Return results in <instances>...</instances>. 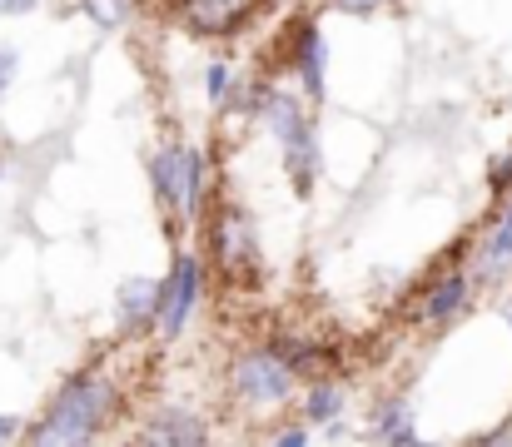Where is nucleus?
Segmentation results:
<instances>
[{"instance_id":"f257e3e1","label":"nucleus","mask_w":512,"mask_h":447,"mask_svg":"<svg viewBox=\"0 0 512 447\" xmlns=\"http://www.w3.org/2000/svg\"><path fill=\"white\" fill-rule=\"evenodd\" d=\"M120 408V388L100 368H80L25 433V447H95Z\"/></svg>"},{"instance_id":"f03ea898","label":"nucleus","mask_w":512,"mask_h":447,"mask_svg":"<svg viewBox=\"0 0 512 447\" xmlns=\"http://www.w3.org/2000/svg\"><path fill=\"white\" fill-rule=\"evenodd\" d=\"M150 189L174 219L194 224L204 209V154H199V145L170 140V145L155 149L150 154Z\"/></svg>"},{"instance_id":"7ed1b4c3","label":"nucleus","mask_w":512,"mask_h":447,"mask_svg":"<svg viewBox=\"0 0 512 447\" xmlns=\"http://www.w3.org/2000/svg\"><path fill=\"white\" fill-rule=\"evenodd\" d=\"M294 388H299V378L289 373V363H284L269 343L239 353L234 368H229V393H234L244 408H254V413L284 408V403L294 398Z\"/></svg>"},{"instance_id":"20e7f679","label":"nucleus","mask_w":512,"mask_h":447,"mask_svg":"<svg viewBox=\"0 0 512 447\" xmlns=\"http://www.w3.org/2000/svg\"><path fill=\"white\" fill-rule=\"evenodd\" d=\"M209 249H214V264L224 269V279H254L259 274V239H254V224H249L244 209L224 204L214 214Z\"/></svg>"},{"instance_id":"39448f33","label":"nucleus","mask_w":512,"mask_h":447,"mask_svg":"<svg viewBox=\"0 0 512 447\" xmlns=\"http://www.w3.org/2000/svg\"><path fill=\"white\" fill-rule=\"evenodd\" d=\"M199 289H204V259L199 254H174L170 279H160V333L165 343H174L199 303Z\"/></svg>"},{"instance_id":"423d86ee","label":"nucleus","mask_w":512,"mask_h":447,"mask_svg":"<svg viewBox=\"0 0 512 447\" xmlns=\"http://www.w3.org/2000/svg\"><path fill=\"white\" fill-rule=\"evenodd\" d=\"M294 70L304 80L309 105H324V95H329V45H324V30L314 20H304L299 35H294Z\"/></svg>"},{"instance_id":"0eeeda50","label":"nucleus","mask_w":512,"mask_h":447,"mask_svg":"<svg viewBox=\"0 0 512 447\" xmlns=\"http://www.w3.org/2000/svg\"><path fill=\"white\" fill-rule=\"evenodd\" d=\"M115 318L125 333H140V328H160V279H125L120 294H115Z\"/></svg>"},{"instance_id":"6e6552de","label":"nucleus","mask_w":512,"mask_h":447,"mask_svg":"<svg viewBox=\"0 0 512 447\" xmlns=\"http://www.w3.org/2000/svg\"><path fill=\"white\" fill-rule=\"evenodd\" d=\"M145 433L155 438V447H209V423L194 408H160V413H150Z\"/></svg>"},{"instance_id":"1a4fd4ad","label":"nucleus","mask_w":512,"mask_h":447,"mask_svg":"<svg viewBox=\"0 0 512 447\" xmlns=\"http://www.w3.org/2000/svg\"><path fill=\"white\" fill-rule=\"evenodd\" d=\"M284 169H289V179H294V194H309L314 189V179H319V130L314 125H304L299 135H289L284 140Z\"/></svg>"},{"instance_id":"9d476101","label":"nucleus","mask_w":512,"mask_h":447,"mask_svg":"<svg viewBox=\"0 0 512 447\" xmlns=\"http://www.w3.org/2000/svg\"><path fill=\"white\" fill-rule=\"evenodd\" d=\"M343 408H348V393L339 378H314L304 393V428H334Z\"/></svg>"},{"instance_id":"9b49d317","label":"nucleus","mask_w":512,"mask_h":447,"mask_svg":"<svg viewBox=\"0 0 512 447\" xmlns=\"http://www.w3.org/2000/svg\"><path fill=\"white\" fill-rule=\"evenodd\" d=\"M463 303H468V274L453 269V274H443V279L423 294V318H428V323H448Z\"/></svg>"},{"instance_id":"f8f14e48","label":"nucleus","mask_w":512,"mask_h":447,"mask_svg":"<svg viewBox=\"0 0 512 447\" xmlns=\"http://www.w3.org/2000/svg\"><path fill=\"white\" fill-rule=\"evenodd\" d=\"M244 15V0H189V20L199 30H234Z\"/></svg>"},{"instance_id":"ddd939ff","label":"nucleus","mask_w":512,"mask_h":447,"mask_svg":"<svg viewBox=\"0 0 512 447\" xmlns=\"http://www.w3.org/2000/svg\"><path fill=\"white\" fill-rule=\"evenodd\" d=\"M408 428H413V408L403 398H388V403L373 408V438L378 443H388L393 433H408Z\"/></svg>"},{"instance_id":"4468645a","label":"nucleus","mask_w":512,"mask_h":447,"mask_svg":"<svg viewBox=\"0 0 512 447\" xmlns=\"http://www.w3.org/2000/svg\"><path fill=\"white\" fill-rule=\"evenodd\" d=\"M512 264V224L508 219H498V229L488 234V244H483V259H478V269L483 274H503Z\"/></svg>"},{"instance_id":"2eb2a0df","label":"nucleus","mask_w":512,"mask_h":447,"mask_svg":"<svg viewBox=\"0 0 512 447\" xmlns=\"http://www.w3.org/2000/svg\"><path fill=\"white\" fill-rule=\"evenodd\" d=\"M80 10L100 25V30H120L135 15V0H80Z\"/></svg>"},{"instance_id":"dca6fc26","label":"nucleus","mask_w":512,"mask_h":447,"mask_svg":"<svg viewBox=\"0 0 512 447\" xmlns=\"http://www.w3.org/2000/svg\"><path fill=\"white\" fill-rule=\"evenodd\" d=\"M234 90V70L224 65V60H214L209 70H204V95L214 100V105H224V95Z\"/></svg>"},{"instance_id":"f3484780","label":"nucleus","mask_w":512,"mask_h":447,"mask_svg":"<svg viewBox=\"0 0 512 447\" xmlns=\"http://www.w3.org/2000/svg\"><path fill=\"white\" fill-rule=\"evenodd\" d=\"M488 184H493V194H508L512 189V149L493 164V174H488Z\"/></svg>"},{"instance_id":"a211bd4d","label":"nucleus","mask_w":512,"mask_h":447,"mask_svg":"<svg viewBox=\"0 0 512 447\" xmlns=\"http://www.w3.org/2000/svg\"><path fill=\"white\" fill-rule=\"evenodd\" d=\"M15 75H20V55H15V50H5V45H0V95H5V90H10V80H15Z\"/></svg>"},{"instance_id":"6ab92c4d","label":"nucleus","mask_w":512,"mask_h":447,"mask_svg":"<svg viewBox=\"0 0 512 447\" xmlns=\"http://www.w3.org/2000/svg\"><path fill=\"white\" fill-rule=\"evenodd\" d=\"M274 447H309V428H304V423H294V428H284V433L274 438Z\"/></svg>"},{"instance_id":"aec40b11","label":"nucleus","mask_w":512,"mask_h":447,"mask_svg":"<svg viewBox=\"0 0 512 447\" xmlns=\"http://www.w3.org/2000/svg\"><path fill=\"white\" fill-rule=\"evenodd\" d=\"M334 10H343V15H373L383 0H329Z\"/></svg>"},{"instance_id":"412c9836","label":"nucleus","mask_w":512,"mask_h":447,"mask_svg":"<svg viewBox=\"0 0 512 447\" xmlns=\"http://www.w3.org/2000/svg\"><path fill=\"white\" fill-rule=\"evenodd\" d=\"M383 447H438V443H428L418 428H408V433H393V438H388Z\"/></svg>"},{"instance_id":"4be33fe9","label":"nucleus","mask_w":512,"mask_h":447,"mask_svg":"<svg viewBox=\"0 0 512 447\" xmlns=\"http://www.w3.org/2000/svg\"><path fill=\"white\" fill-rule=\"evenodd\" d=\"M15 438H20V418H5L0 413V447H10Z\"/></svg>"},{"instance_id":"5701e85b","label":"nucleus","mask_w":512,"mask_h":447,"mask_svg":"<svg viewBox=\"0 0 512 447\" xmlns=\"http://www.w3.org/2000/svg\"><path fill=\"white\" fill-rule=\"evenodd\" d=\"M40 0H0V15H25V10H35Z\"/></svg>"},{"instance_id":"b1692460","label":"nucleus","mask_w":512,"mask_h":447,"mask_svg":"<svg viewBox=\"0 0 512 447\" xmlns=\"http://www.w3.org/2000/svg\"><path fill=\"white\" fill-rule=\"evenodd\" d=\"M120 447H155V438H150V433H145V428H140V433H135V438H125V443Z\"/></svg>"},{"instance_id":"393cba45","label":"nucleus","mask_w":512,"mask_h":447,"mask_svg":"<svg viewBox=\"0 0 512 447\" xmlns=\"http://www.w3.org/2000/svg\"><path fill=\"white\" fill-rule=\"evenodd\" d=\"M0 169H5V159H0Z\"/></svg>"}]
</instances>
